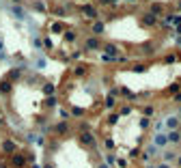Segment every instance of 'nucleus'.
I'll use <instances>...</instances> for the list:
<instances>
[{"label": "nucleus", "instance_id": "nucleus-5", "mask_svg": "<svg viewBox=\"0 0 181 168\" xmlns=\"http://www.w3.org/2000/svg\"><path fill=\"white\" fill-rule=\"evenodd\" d=\"M157 168H168V166H157Z\"/></svg>", "mask_w": 181, "mask_h": 168}, {"label": "nucleus", "instance_id": "nucleus-2", "mask_svg": "<svg viewBox=\"0 0 181 168\" xmlns=\"http://www.w3.org/2000/svg\"><path fill=\"white\" fill-rule=\"evenodd\" d=\"M179 138H181V136H179V134H170V136H168V140H170V142H179Z\"/></svg>", "mask_w": 181, "mask_h": 168}, {"label": "nucleus", "instance_id": "nucleus-4", "mask_svg": "<svg viewBox=\"0 0 181 168\" xmlns=\"http://www.w3.org/2000/svg\"><path fill=\"white\" fill-rule=\"evenodd\" d=\"M145 114H147V116H149V114H153V108H151V106H147V108H145Z\"/></svg>", "mask_w": 181, "mask_h": 168}, {"label": "nucleus", "instance_id": "nucleus-1", "mask_svg": "<svg viewBox=\"0 0 181 168\" xmlns=\"http://www.w3.org/2000/svg\"><path fill=\"white\" fill-rule=\"evenodd\" d=\"M166 125H168V127H177V125H179V121H177L175 116H170V119L166 121Z\"/></svg>", "mask_w": 181, "mask_h": 168}, {"label": "nucleus", "instance_id": "nucleus-6", "mask_svg": "<svg viewBox=\"0 0 181 168\" xmlns=\"http://www.w3.org/2000/svg\"><path fill=\"white\" fill-rule=\"evenodd\" d=\"M99 168H106V166H99Z\"/></svg>", "mask_w": 181, "mask_h": 168}, {"label": "nucleus", "instance_id": "nucleus-3", "mask_svg": "<svg viewBox=\"0 0 181 168\" xmlns=\"http://www.w3.org/2000/svg\"><path fill=\"white\" fill-rule=\"evenodd\" d=\"M155 144H160V147H164V144H166V138H164V136H157V138H155Z\"/></svg>", "mask_w": 181, "mask_h": 168}, {"label": "nucleus", "instance_id": "nucleus-7", "mask_svg": "<svg viewBox=\"0 0 181 168\" xmlns=\"http://www.w3.org/2000/svg\"><path fill=\"white\" fill-rule=\"evenodd\" d=\"M179 164H181V159H179Z\"/></svg>", "mask_w": 181, "mask_h": 168}]
</instances>
